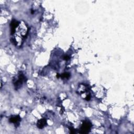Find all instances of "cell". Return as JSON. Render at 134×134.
<instances>
[{"label": "cell", "instance_id": "cell-1", "mask_svg": "<svg viewBox=\"0 0 134 134\" xmlns=\"http://www.w3.org/2000/svg\"><path fill=\"white\" fill-rule=\"evenodd\" d=\"M91 124L88 121H84L80 128V133L81 134H88L90 132L91 128Z\"/></svg>", "mask_w": 134, "mask_h": 134}, {"label": "cell", "instance_id": "cell-2", "mask_svg": "<svg viewBox=\"0 0 134 134\" xmlns=\"http://www.w3.org/2000/svg\"><path fill=\"white\" fill-rule=\"evenodd\" d=\"M24 79H25V77L23 74L22 73H19L17 79L14 82V85L15 86V88L16 89H19V88H20L22 85L23 82L24 81Z\"/></svg>", "mask_w": 134, "mask_h": 134}, {"label": "cell", "instance_id": "cell-3", "mask_svg": "<svg viewBox=\"0 0 134 134\" xmlns=\"http://www.w3.org/2000/svg\"><path fill=\"white\" fill-rule=\"evenodd\" d=\"M19 25V22L16 20H13L10 24L11 29V34L13 35L15 32V29Z\"/></svg>", "mask_w": 134, "mask_h": 134}, {"label": "cell", "instance_id": "cell-4", "mask_svg": "<svg viewBox=\"0 0 134 134\" xmlns=\"http://www.w3.org/2000/svg\"><path fill=\"white\" fill-rule=\"evenodd\" d=\"M9 121L10 123L15 124L16 125H18L19 124V122L21 121V118L19 117V116H13L9 118Z\"/></svg>", "mask_w": 134, "mask_h": 134}, {"label": "cell", "instance_id": "cell-5", "mask_svg": "<svg viewBox=\"0 0 134 134\" xmlns=\"http://www.w3.org/2000/svg\"><path fill=\"white\" fill-rule=\"evenodd\" d=\"M47 125V120L46 119H41L37 123V126L39 129H43Z\"/></svg>", "mask_w": 134, "mask_h": 134}, {"label": "cell", "instance_id": "cell-6", "mask_svg": "<svg viewBox=\"0 0 134 134\" xmlns=\"http://www.w3.org/2000/svg\"><path fill=\"white\" fill-rule=\"evenodd\" d=\"M70 77V74L69 73H64L63 74H62L60 76V77L62 79H69Z\"/></svg>", "mask_w": 134, "mask_h": 134}, {"label": "cell", "instance_id": "cell-7", "mask_svg": "<svg viewBox=\"0 0 134 134\" xmlns=\"http://www.w3.org/2000/svg\"><path fill=\"white\" fill-rule=\"evenodd\" d=\"M70 133H71V134H74V133H76L75 130H74V129H73L72 128H70Z\"/></svg>", "mask_w": 134, "mask_h": 134}, {"label": "cell", "instance_id": "cell-8", "mask_svg": "<svg viewBox=\"0 0 134 134\" xmlns=\"http://www.w3.org/2000/svg\"><path fill=\"white\" fill-rule=\"evenodd\" d=\"M63 59H64V60H68L69 59H70V58H69V57L68 56H65L64 57Z\"/></svg>", "mask_w": 134, "mask_h": 134}, {"label": "cell", "instance_id": "cell-9", "mask_svg": "<svg viewBox=\"0 0 134 134\" xmlns=\"http://www.w3.org/2000/svg\"><path fill=\"white\" fill-rule=\"evenodd\" d=\"M57 77L58 78H59V77H60V75H59V74H57Z\"/></svg>", "mask_w": 134, "mask_h": 134}]
</instances>
